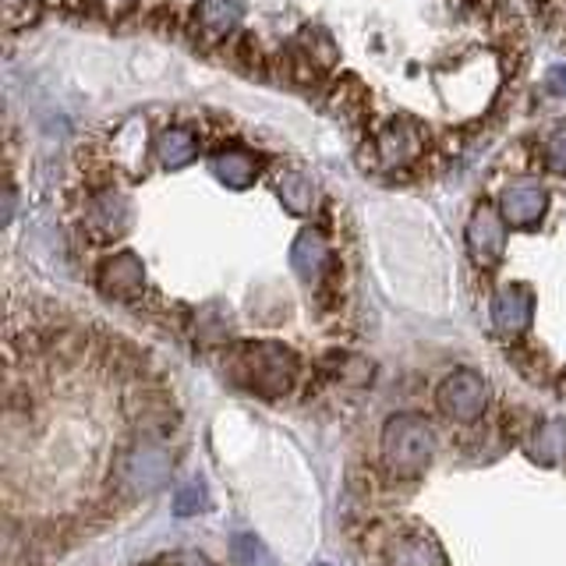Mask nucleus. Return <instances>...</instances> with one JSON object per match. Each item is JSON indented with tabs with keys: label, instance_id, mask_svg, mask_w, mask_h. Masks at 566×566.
<instances>
[{
	"label": "nucleus",
	"instance_id": "obj_16",
	"mask_svg": "<svg viewBox=\"0 0 566 566\" xmlns=\"http://www.w3.org/2000/svg\"><path fill=\"white\" fill-rule=\"evenodd\" d=\"M524 450L538 464H559L566 460V418H545L535 432L527 436Z\"/></svg>",
	"mask_w": 566,
	"mask_h": 566
},
{
	"label": "nucleus",
	"instance_id": "obj_4",
	"mask_svg": "<svg viewBox=\"0 0 566 566\" xmlns=\"http://www.w3.org/2000/svg\"><path fill=\"white\" fill-rule=\"evenodd\" d=\"M436 400H439L442 415H447V418H453L460 424H471V421L482 418V411H485L489 386H485L482 376H478V371L457 368V371H450V376L439 382Z\"/></svg>",
	"mask_w": 566,
	"mask_h": 566
},
{
	"label": "nucleus",
	"instance_id": "obj_13",
	"mask_svg": "<svg viewBox=\"0 0 566 566\" xmlns=\"http://www.w3.org/2000/svg\"><path fill=\"white\" fill-rule=\"evenodd\" d=\"M209 167L227 188H248L259 177V156L244 146H227L209 159Z\"/></svg>",
	"mask_w": 566,
	"mask_h": 566
},
{
	"label": "nucleus",
	"instance_id": "obj_17",
	"mask_svg": "<svg viewBox=\"0 0 566 566\" xmlns=\"http://www.w3.org/2000/svg\"><path fill=\"white\" fill-rule=\"evenodd\" d=\"M276 195L291 212H297V217L315 206V185H312V177L301 174V170H280L276 174Z\"/></svg>",
	"mask_w": 566,
	"mask_h": 566
},
{
	"label": "nucleus",
	"instance_id": "obj_14",
	"mask_svg": "<svg viewBox=\"0 0 566 566\" xmlns=\"http://www.w3.org/2000/svg\"><path fill=\"white\" fill-rule=\"evenodd\" d=\"M195 156H199V135H195L191 128H185V124H170L167 132H159V138H156V159L167 170L188 167Z\"/></svg>",
	"mask_w": 566,
	"mask_h": 566
},
{
	"label": "nucleus",
	"instance_id": "obj_21",
	"mask_svg": "<svg viewBox=\"0 0 566 566\" xmlns=\"http://www.w3.org/2000/svg\"><path fill=\"white\" fill-rule=\"evenodd\" d=\"M542 159H545V170L566 177V128H556L553 135L545 138Z\"/></svg>",
	"mask_w": 566,
	"mask_h": 566
},
{
	"label": "nucleus",
	"instance_id": "obj_3",
	"mask_svg": "<svg viewBox=\"0 0 566 566\" xmlns=\"http://www.w3.org/2000/svg\"><path fill=\"white\" fill-rule=\"evenodd\" d=\"M170 453L156 442H135L132 450H124L117 460V478L124 489L132 492H159L170 482Z\"/></svg>",
	"mask_w": 566,
	"mask_h": 566
},
{
	"label": "nucleus",
	"instance_id": "obj_9",
	"mask_svg": "<svg viewBox=\"0 0 566 566\" xmlns=\"http://www.w3.org/2000/svg\"><path fill=\"white\" fill-rule=\"evenodd\" d=\"M386 563L389 566H447V553H442V545L432 535H424V531H403V535L389 545Z\"/></svg>",
	"mask_w": 566,
	"mask_h": 566
},
{
	"label": "nucleus",
	"instance_id": "obj_19",
	"mask_svg": "<svg viewBox=\"0 0 566 566\" xmlns=\"http://www.w3.org/2000/svg\"><path fill=\"white\" fill-rule=\"evenodd\" d=\"M230 556H234L238 566H276L273 553L262 545V538L255 535H234V545H230Z\"/></svg>",
	"mask_w": 566,
	"mask_h": 566
},
{
	"label": "nucleus",
	"instance_id": "obj_2",
	"mask_svg": "<svg viewBox=\"0 0 566 566\" xmlns=\"http://www.w3.org/2000/svg\"><path fill=\"white\" fill-rule=\"evenodd\" d=\"M382 457L400 478H415L432 464L436 429L421 415H397L382 429Z\"/></svg>",
	"mask_w": 566,
	"mask_h": 566
},
{
	"label": "nucleus",
	"instance_id": "obj_8",
	"mask_svg": "<svg viewBox=\"0 0 566 566\" xmlns=\"http://www.w3.org/2000/svg\"><path fill=\"white\" fill-rule=\"evenodd\" d=\"M545 206H548V195L538 181H513L500 199V212L506 227H535L542 220Z\"/></svg>",
	"mask_w": 566,
	"mask_h": 566
},
{
	"label": "nucleus",
	"instance_id": "obj_24",
	"mask_svg": "<svg viewBox=\"0 0 566 566\" xmlns=\"http://www.w3.org/2000/svg\"><path fill=\"white\" fill-rule=\"evenodd\" d=\"M559 386H563V394H566V371H563V382Z\"/></svg>",
	"mask_w": 566,
	"mask_h": 566
},
{
	"label": "nucleus",
	"instance_id": "obj_22",
	"mask_svg": "<svg viewBox=\"0 0 566 566\" xmlns=\"http://www.w3.org/2000/svg\"><path fill=\"white\" fill-rule=\"evenodd\" d=\"M545 85H548V93H556V96H566V64H559V67H553V71H548Z\"/></svg>",
	"mask_w": 566,
	"mask_h": 566
},
{
	"label": "nucleus",
	"instance_id": "obj_5",
	"mask_svg": "<svg viewBox=\"0 0 566 566\" xmlns=\"http://www.w3.org/2000/svg\"><path fill=\"white\" fill-rule=\"evenodd\" d=\"M421 153H424V128L411 117L389 120L376 135V167L379 170H407L411 164H418Z\"/></svg>",
	"mask_w": 566,
	"mask_h": 566
},
{
	"label": "nucleus",
	"instance_id": "obj_10",
	"mask_svg": "<svg viewBox=\"0 0 566 566\" xmlns=\"http://www.w3.org/2000/svg\"><path fill=\"white\" fill-rule=\"evenodd\" d=\"M531 312H535V294H531L527 287H521V283H510V287H503L492 297V318L503 333L527 329Z\"/></svg>",
	"mask_w": 566,
	"mask_h": 566
},
{
	"label": "nucleus",
	"instance_id": "obj_12",
	"mask_svg": "<svg viewBox=\"0 0 566 566\" xmlns=\"http://www.w3.org/2000/svg\"><path fill=\"white\" fill-rule=\"evenodd\" d=\"M291 262L297 276L305 283H318L323 280V273L329 270V244L326 238L318 234V230H301L294 248H291Z\"/></svg>",
	"mask_w": 566,
	"mask_h": 566
},
{
	"label": "nucleus",
	"instance_id": "obj_23",
	"mask_svg": "<svg viewBox=\"0 0 566 566\" xmlns=\"http://www.w3.org/2000/svg\"><path fill=\"white\" fill-rule=\"evenodd\" d=\"M170 566H209L202 556H195V553H185V556H174Z\"/></svg>",
	"mask_w": 566,
	"mask_h": 566
},
{
	"label": "nucleus",
	"instance_id": "obj_1",
	"mask_svg": "<svg viewBox=\"0 0 566 566\" xmlns=\"http://www.w3.org/2000/svg\"><path fill=\"white\" fill-rule=\"evenodd\" d=\"M227 371L252 394L276 400L297 379V358L283 344H238L227 358Z\"/></svg>",
	"mask_w": 566,
	"mask_h": 566
},
{
	"label": "nucleus",
	"instance_id": "obj_6",
	"mask_svg": "<svg viewBox=\"0 0 566 566\" xmlns=\"http://www.w3.org/2000/svg\"><path fill=\"white\" fill-rule=\"evenodd\" d=\"M468 248L478 265H495L506 252V220L492 206H478L468 223Z\"/></svg>",
	"mask_w": 566,
	"mask_h": 566
},
{
	"label": "nucleus",
	"instance_id": "obj_7",
	"mask_svg": "<svg viewBox=\"0 0 566 566\" xmlns=\"http://www.w3.org/2000/svg\"><path fill=\"white\" fill-rule=\"evenodd\" d=\"M96 287L103 294L117 297V301H132V297H138L142 291H146V270H142V262L132 252L111 255V259L99 262Z\"/></svg>",
	"mask_w": 566,
	"mask_h": 566
},
{
	"label": "nucleus",
	"instance_id": "obj_18",
	"mask_svg": "<svg viewBox=\"0 0 566 566\" xmlns=\"http://www.w3.org/2000/svg\"><path fill=\"white\" fill-rule=\"evenodd\" d=\"M333 111L336 117H347V120H361L368 114V99H365V88L358 82H347V85H336L333 88Z\"/></svg>",
	"mask_w": 566,
	"mask_h": 566
},
{
	"label": "nucleus",
	"instance_id": "obj_15",
	"mask_svg": "<svg viewBox=\"0 0 566 566\" xmlns=\"http://www.w3.org/2000/svg\"><path fill=\"white\" fill-rule=\"evenodd\" d=\"M238 22H241L238 0H199V8H195V29L206 40H223V35L238 29Z\"/></svg>",
	"mask_w": 566,
	"mask_h": 566
},
{
	"label": "nucleus",
	"instance_id": "obj_11",
	"mask_svg": "<svg viewBox=\"0 0 566 566\" xmlns=\"http://www.w3.org/2000/svg\"><path fill=\"white\" fill-rule=\"evenodd\" d=\"M132 223V209L124 202V195L117 191H99L93 202H88V227H93L96 238H120Z\"/></svg>",
	"mask_w": 566,
	"mask_h": 566
},
{
	"label": "nucleus",
	"instance_id": "obj_25",
	"mask_svg": "<svg viewBox=\"0 0 566 566\" xmlns=\"http://www.w3.org/2000/svg\"><path fill=\"white\" fill-rule=\"evenodd\" d=\"M315 566H326V563H315Z\"/></svg>",
	"mask_w": 566,
	"mask_h": 566
},
{
	"label": "nucleus",
	"instance_id": "obj_20",
	"mask_svg": "<svg viewBox=\"0 0 566 566\" xmlns=\"http://www.w3.org/2000/svg\"><path fill=\"white\" fill-rule=\"evenodd\" d=\"M199 510H209L206 485L191 482V485H185V489H177V495H174V513H177V517H195Z\"/></svg>",
	"mask_w": 566,
	"mask_h": 566
}]
</instances>
